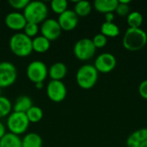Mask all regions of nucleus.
<instances>
[{"label":"nucleus","instance_id":"4468645a","mask_svg":"<svg viewBox=\"0 0 147 147\" xmlns=\"http://www.w3.org/2000/svg\"><path fill=\"white\" fill-rule=\"evenodd\" d=\"M127 147H147V128H140L132 133L127 139Z\"/></svg>","mask_w":147,"mask_h":147},{"label":"nucleus","instance_id":"dca6fc26","mask_svg":"<svg viewBox=\"0 0 147 147\" xmlns=\"http://www.w3.org/2000/svg\"><path fill=\"white\" fill-rule=\"evenodd\" d=\"M118 3V0H96L93 3V7L98 12L107 14L115 11Z\"/></svg>","mask_w":147,"mask_h":147},{"label":"nucleus","instance_id":"39448f33","mask_svg":"<svg viewBox=\"0 0 147 147\" xmlns=\"http://www.w3.org/2000/svg\"><path fill=\"white\" fill-rule=\"evenodd\" d=\"M30 122L28 120L26 114L12 111L6 120V128L9 133L17 136L26 134L29 127Z\"/></svg>","mask_w":147,"mask_h":147},{"label":"nucleus","instance_id":"412c9836","mask_svg":"<svg viewBox=\"0 0 147 147\" xmlns=\"http://www.w3.org/2000/svg\"><path fill=\"white\" fill-rule=\"evenodd\" d=\"M73 10L78 17H84L90 14L92 10V5L89 1H78L74 5Z\"/></svg>","mask_w":147,"mask_h":147},{"label":"nucleus","instance_id":"f257e3e1","mask_svg":"<svg viewBox=\"0 0 147 147\" xmlns=\"http://www.w3.org/2000/svg\"><path fill=\"white\" fill-rule=\"evenodd\" d=\"M147 43V34L141 28H128L122 39V45L128 51L141 50Z\"/></svg>","mask_w":147,"mask_h":147},{"label":"nucleus","instance_id":"423d86ee","mask_svg":"<svg viewBox=\"0 0 147 147\" xmlns=\"http://www.w3.org/2000/svg\"><path fill=\"white\" fill-rule=\"evenodd\" d=\"M26 76L34 84L37 83H44L48 77V68L43 61L33 60L26 68Z\"/></svg>","mask_w":147,"mask_h":147},{"label":"nucleus","instance_id":"393cba45","mask_svg":"<svg viewBox=\"0 0 147 147\" xmlns=\"http://www.w3.org/2000/svg\"><path fill=\"white\" fill-rule=\"evenodd\" d=\"M13 111V103L11 101L3 96H0V119L8 117Z\"/></svg>","mask_w":147,"mask_h":147},{"label":"nucleus","instance_id":"6ab92c4d","mask_svg":"<svg viewBox=\"0 0 147 147\" xmlns=\"http://www.w3.org/2000/svg\"><path fill=\"white\" fill-rule=\"evenodd\" d=\"M43 140L36 133H28L22 138V147H42Z\"/></svg>","mask_w":147,"mask_h":147},{"label":"nucleus","instance_id":"f03ea898","mask_svg":"<svg viewBox=\"0 0 147 147\" xmlns=\"http://www.w3.org/2000/svg\"><path fill=\"white\" fill-rule=\"evenodd\" d=\"M9 47L11 53L19 58L28 57L33 53L32 39L22 32L14 34L9 40Z\"/></svg>","mask_w":147,"mask_h":147},{"label":"nucleus","instance_id":"7c9ffc66","mask_svg":"<svg viewBox=\"0 0 147 147\" xmlns=\"http://www.w3.org/2000/svg\"><path fill=\"white\" fill-rule=\"evenodd\" d=\"M139 93L142 98L147 100V79L140 83L139 86Z\"/></svg>","mask_w":147,"mask_h":147},{"label":"nucleus","instance_id":"1a4fd4ad","mask_svg":"<svg viewBox=\"0 0 147 147\" xmlns=\"http://www.w3.org/2000/svg\"><path fill=\"white\" fill-rule=\"evenodd\" d=\"M46 94L50 101L59 103L65 99L67 88L62 81L50 80L46 87Z\"/></svg>","mask_w":147,"mask_h":147},{"label":"nucleus","instance_id":"c756f323","mask_svg":"<svg viewBox=\"0 0 147 147\" xmlns=\"http://www.w3.org/2000/svg\"><path fill=\"white\" fill-rule=\"evenodd\" d=\"M92 40V42L95 46V47L97 49V48H102V47H104L106 45H107V42H108V38L106 36H104L102 34H96Z\"/></svg>","mask_w":147,"mask_h":147},{"label":"nucleus","instance_id":"2f4dec72","mask_svg":"<svg viewBox=\"0 0 147 147\" xmlns=\"http://www.w3.org/2000/svg\"><path fill=\"white\" fill-rule=\"evenodd\" d=\"M104 19L106 22H114V19H115V15L114 12H109L107 14H104Z\"/></svg>","mask_w":147,"mask_h":147},{"label":"nucleus","instance_id":"f8f14e48","mask_svg":"<svg viewBox=\"0 0 147 147\" xmlns=\"http://www.w3.org/2000/svg\"><path fill=\"white\" fill-rule=\"evenodd\" d=\"M4 23L9 29L18 33L23 30L25 25L27 24V20L22 12L14 10L6 15Z\"/></svg>","mask_w":147,"mask_h":147},{"label":"nucleus","instance_id":"4be33fe9","mask_svg":"<svg viewBox=\"0 0 147 147\" xmlns=\"http://www.w3.org/2000/svg\"><path fill=\"white\" fill-rule=\"evenodd\" d=\"M101 34L108 37H117L120 34V28L115 22H104L101 26Z\"/></svg>","mask_w":147,"mask_h":147},{"label":"nucleus","instance_id":"a878e982","mask_svg":"<svg viewBox=\"0 0 147 147\" xmlns=\"http://www.w3.org/2000/svg\"><path fill=\"white\" fill-rule=\"evenodd\" d=\"M50 9L58 16L68 9V2L66 0H53L50 3Z\"/></svg>","mask_w":147,"mask_h":147},{"label":"nucleus","instance_id":"ddd939ff","mask_svg":"<svg viewBox=\"0 0 147 147\" xmlns=\"http://www.w3.org/2000/svg\"><path fill=\"white\" fill-rule=\"evenodd\" d=\"M62 31H72L78 24V16L73 9H67L60 14L57 19Z\"/></svg>","mask_w":147,"mask_h":147},{"label":"nucleus","instance_id":"72a5a7b5","mask_svg":"<svg viewBox=\"0 0 147 147\" xmlns=\"http://www.w3.org/2000/svg\"><path fill=\"white\" fill-rule=\"evenodd\" d=\"M34 86H35V88L37 90H41L44 87V83H37V84H34Z\"/></svg>","mask_w":147,"mask_h":147},{"label":"nucleus","instance_id":"0eeeda50","mask_svg":"<svg viewBox=\"0 0 147 147\" xmlns=\"http://www.w3.org/2000/svg\"><path fill=\"white\" fill-rule=\"evenodd\" d=\"M96 51V48L95 47L92 40L89 38H82L78 40L73 47L74 56L81 61H87L92 59Z\"/></svg>","mask_w":147,"mask_h":147},{"label":"nucleus","instance_id":"7ed1b4c3","mask_svg":"<svg viewBox=\"0 0 147 147\" xmlns=\"http://www.w3.org/2000/svg\"><path fill=\"white\" fill-rule=\"evenodd\" d=\"M49 9L47 4L42 1H29L22 11L27 22L41 24L48 18Z\"/></svg>","mask_w":147,"mask_h":147},{"label":"nucleus","instance_id":"bb28decb","mask_svg":"<svg viewBox=\"0 0 147 147\" xmlns=\"http://www.w3.org/2000/svg\"><path fill=\"white\" fill-rule=\"evenodd\" d=\"M22 31H23L22 33L26 34L28 37H29L30 39H34L40 33V26L39 24H36V23L27 22Z\"/></svg>","mask_w":147,"mask_h":147},{"label":"nucleus","instance_id":"cd10ccee","mask_svg":"<svg viewBox=\"0 0 147 147\" xmlns=\"http://www.w3.org/2000/svg\"><path fill=\"white\" fill-rule=\"evenodd\" d=\"M130 2V0H120L115 9L116 14L121 16H127L130 13V8L128 5Z\"/></svg>","mask_w":147,"mask_h":147},{"label":"nucleus","instance_id":"9b49d317","mask_svg":"<svg viewBox=\"0 0 147 147\" xmlns=\"http://www.w3.org/2000/svg\"><path fill=\"white\" fill-rule=\"evenodd\" d=\"M116 58L110 53H102L99 54L94 62V66L98 72L109 73L116 66Z\"/></svg>","mask_w":147,"mask_h":147},{"label":"nucleus","instance_id":"f704fd0d","mask_svg":"<svg viewBox=\"0 0 147 147\" xmlns=\"http://www.w3.org/2000/svg\"><path fill=\"white\" fill-rule=\"evenodd\" d=\"M0 96H2V95H1V89H0Z\"/></svg>","mask_w":147,"mask_h":147},{"label":"nucleus","instance_id":"2eb2a0df","mask_svg":"<svg viewBox=\"0 0 147 147\" xmlns=\"http://www.w3.org/2000/svg\"><path fill=\"white\" fill-rule=\"evenodd\" d=\"M67 66L63 62H55L48 68V76L51 80L62 81L67 75Z\"/></svg>","mask_w":147,"mask_h":147},{"label":"nucleus","instance_id":"b1692460","mask_svg":"<svg viewBox=\"0 0 147 147\" xmlns=\"http://www.w3.org/2000/svg\"><path fill=\"white\" fill-rule=\"evenodd\" d=\"M127 22L129 28H139L143 23V16L139 11H132L127 16Z\"/></svg>","mask_w":147,"mask_h":147},{"label":"nucleus","instance_id":"c85d7f7f","mask_svg":"<svg viewBox=\"0 0 147 147\" xmlns=\"http://www.w3.org/2000/svg\"><path fill=\"white\" fill-rule=\"evenodd\" d=\"M8 3L9 6L13 9H15V11L20 12V10H24V9L29 3V0H9Z\"/></svg>","mask_w":147,"mask_h":147},{"label":"nucleus","instance_id":"9d476101","mask_svg":"<svg viewBox=\"0 0 147 147\" xmlns=\"http://www.w3.org/2000/svg\"><path fill=\"white\" fill-rule=\"evenodd\" d=\"M40 35L44 36L48 40L54 41L60 37L62 34V29L56 19L47 18L40 24Z\"/></svg>","mask_w":147,"mask_h":147},{"label":"nucleus","instance_id":"f3484780","mask_svg":"<svg viewBox=\"0 0 147 147\" xmlns=\"http://www.w3.org/2000/svg\"><path fill=\"white\" fill-rule=\"evenodd\" d=\"M32 106L33 101L31 97L26 95H22L19 96L13 103V111L25 114Z\"/></svg>","mask_w":147,"mask_h":147},{"label":"nucleus","instance_id":"a211bd4d","mask_svg":"<svg viewBox=\"0 0 147 147\" xmlns=\"http://www.w3.org/2000/svg\"><path fill=\"white\" fill-rule=\"evenodd\" d=\"M32 47L33 52L37 53H45L50 49L51 41L40 34L32 39Z\"/></svg>","mask_w":147,"mask_h":147},{"label":"nucleus","instance_id":"5701e85b","mask_svg":"<svg viewBox=\"0 0 147 147\" xmlns=\"http://www.w3.org/2000/svg\"><path fill=\"white\" fill-rule=\"evenodd\" d=\"M25 114L28 117V121L34 124L40 122L42 120L43 115H44L42 109L35 105H33Z\"/></svg>","mask_w":147,"mask_h":147},{"label":"nucleus","instance_id":"20e7f679","mask_svg":"<svg viewBox=\"0 0 147 147\" xmlns=\"http://www.w3.org/2000/svg\"><path fill=\"white\" fill-rule=\"evenodd\" d=\"M99 72L90 64L81 65L76 73V82L83 90H90L97 83Z\"/></svg>","mask_w":147,"mask_h":147},{"label":"nucleus","instance_id":"aec40b11","mask_svg":"<svg viewBox=\"0 0 147 147\" xmlns=\"http://www.w3.org/2000/svg\"><path fill=\"white\" fill-rule=\"evenodd\" d=\"M0 147H22V139L20 136L7 132L0 140Z\"/></svg>","mask_w":147,"mask_h":147},{"label":"nucleus","instance_id":"6e6552de","mask_svg":"<svg viewBox=\"0 0 147 147\" xmlns=\"http://www.w3.org/2000/svg\"><path fill=\"white\" fill-rule=\"evenodd\" d=\"M17 79V69L9 61L0 62V89L12 86Z\"/></svg>","mask_w":147,"mask_h":147},{"label":"nucleus","instance_id":"473e14b6","mask_svg":"<svg viewBox=\"0 0 147 147\" xmlns=\"http://www.w3.org/2000/svg\"><path fill=\"white\" fill-rule=\"evenodd\" d=\"M7 134L6 132V126L2 122L0 121V140Z\"/></svg>","mask_w":147,"mask_h":147}]
</instances>
